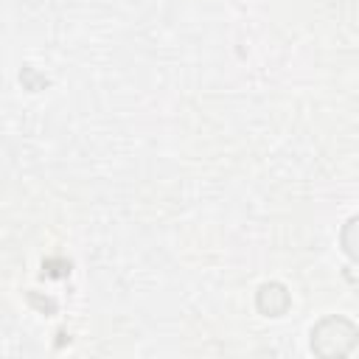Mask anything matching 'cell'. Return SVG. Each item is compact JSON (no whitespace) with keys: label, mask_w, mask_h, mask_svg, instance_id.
I'll return each instance as SVG.
<instances>
[{"label":"cell","mask_w":359,"mask_h":359,"mask_svg":"<svg viewBox=\"0 0 359 359\" xmlns=\"http://www.w3.org/2000/svg\"><path fill=\"white\" fill-rule=\"evenodd\" d=\"M359 342V328L353 320L328 314L311 328V351L323 359H342Z\"/></svg>","instance_id":"cell-1"},{"label":"cell","mask_w":359,"mask_h":359,"mask_svg":"<svg viewBox=\"0 0 359 359\" xmlns=\"http://www.w3.org/2000/svg\"><path fill=\"white\" fill-rule=\"evenodd\" d=\"M292 306V297L286 292L283 283L278 280H269V283H261L258 292H255V309L266 317H283Z\"/></svg>","instance_id":"cell-2"},{"label":"cell","mask_w":359,"mask_h":359,"mask_svg":"<svg viewBox=\"0 0 359 359\" xmlns=\"http://www.w3.org/2000/svg\"><path fill=\"white\" fill-rule=\"evenodd\" d=\"M356 224H359V219H356V216H351V219L345 222L342 233H339L342 250H345V255H348L351 261H356Z\"/></svg>","instance_id":"cell-3"}]
</instances>
